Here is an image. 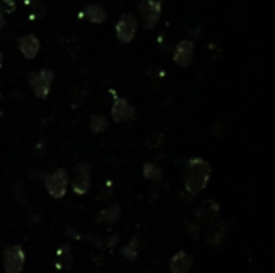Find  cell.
<instances>
[{"label":"cell","instance_id":"cb8c5ba5","mask_svg":"<svg viewBox=\"0 0 275 273\" xmlns=\"http://www.w3.org/2000/svg\"><path fill=\"white\" fill-rule=\"evenodd\" d=\"M0 119H2V109H0Z\"/></svg>","mask_w":275,"mask_h":273},{"label":"cell","instance_id":"5bb4252c","mask_svg":"<svg viewBox=\"0 0 275 273\" xmlns=\"http://www.w3.org/2000/svg\"><path fill=\"white\" fill-rule=\"evenodd\" d=\"M81 18H87L93 24H101L108 20V12L103 5L100 4H90L85 10L81 13Z\"/></svg>","mask_w":275,"mask_h":273},{"label":"cell","instance_id":"7a4b0ae2","mask_svg":"<svg viewBox=\"0 0 275 273\" xmlns=\"http://www.w3.org/2000/svg\"><path fill=\"white\" fill-rule=\"evenodd\" d=\"M41 180L44 183L47 193L50 195V198H53V199L65 198L68 187H69V172H68V169L60 167V169H57V171H53L50 174H44V175H41Z\"/></svg>","mask_w":275,"mask_h":273},{"label":"cell","instance_id":"ffe728a7","mask_svg":"<svg viewBox=\"0 0 275 273\" xmlns=\"http://www.w3.org/2000/svg\"><path fill=\"white\" fill-rule=\"evenodd\" d=\"M17 10V2L15 0H0V15L13 13Z\"/></svg>","mask_w":275,"mask_h":273},{"label":"cell","instance_id":"9a60e30c","mask_svg":"<svg viewBox=\"0 0 275 273\" xmlns=\"http://www.w3.org/2000/svg\"><path fill=\"white\" fill-rule=\"evenodd\" d=\"M121 217V206L119 204H111L103 207L101 211L97 214V222L101 225H114Z\"/></svg>","mask_w":275,"mask_h":273},{"label":"cell","instance_id":"8fae6325","mask_svg":"<svg viewBox=\"0 0 275 273\" xmlns=\"http://www.w3.org/2000/svg\"><path fill=\"white\" fill-rule=\"evenodd\" d=\"M227 235H229V227H227V223L214 222V223H211V228L206 233V243L213 249H221L225 244Z\"/></svg>","mask_w":275,"mask_h":273},{"label":"cell","instance_id":"7402d4cb","mask_svg":"<svg viewBox=\"0 0 275 273\" xmlns=\"http://www.w3.org/2000/svg\"><path fill=\"white\" fill-rule=\"evenodd\" d=\"M5 24H7L5 16H4V15H0V29H4V28H5Z\"/></svg>","mask_w":275,"mask_h":273},{"label":"cell","instance_id":"52a82bcc","mask_svg":"<svg viewBox=\"0 0 275 273\" xmlns=\"http://www.w3.org/2000/svg\"><path fill=\"white\" fill-rule=\"evenodd\" d=\"M137 28H139V21L135 18V15L130 12L124 13L116 24L117 40H121L122 44H130L137 34Z\"/></svg>","mask_w":275,"mask_h":273},{"label":"cell","instance_id":"2e32d148","mask_svg":"<svg viewBox=\"0 0 275 273\" xmlns=\"http://www.w3.org/2000/svg\"><path fill=\"white\" fill-rule=\"evenodd\" d=\"M73 263V254H71V247L68 244H61L57 252H55V267L58 270H66L71 267Z\"/></svg>","mask_w":275,"mask_h":273},{"label":"cell","instance_id":"30bf717a","mask_svg":"<svg viewBox=\"0 0 275 273\" xmlns=\"http://www.w3.org/2000/svg\"><path fill=\"white\" fill-rule=\"evenodd\" d=\"M193 53H195V44L192 40H182L174 47L172 52V58L179 68H188L193 61Z\"/></svg>","mask_w":275,"mask_h":273},{"label":"cell","instance_id":"e0dca14e","mask_svg":"<svg viewBox=\"0 0 275 273\" xmlns=\"http://www.w3.org/2000/svg\"><path fill=\"white\" fill-rule=\"evenodd\" d=\"M139 244H140V239L139 236H132L130 241L127 244H124L121 247V254L125 257L127 260H135L137 259V255H139Z\"/></svg>","mask_w":275,"mask_h":273},{"label":"cell","instance_id":"ba28073f","mask_svg":"<svg viewBox=\"0 0 275 273\" xmlns=\"http://www.w3.org/2000/svg\"><path fill=\"white\" fill-rule=\"evenodd\" d=\"M219 212H221V207L214 199H203L193 211L195 222L198 225L214 223V220L219 217Z\"/></svg>","mask_w":275,"mask_h":273},{"label":"cell","instance_id":"ac0fdd59","mask_svg":"<svg viewBox=\"0 0 275 273\" xmlns=\"http://www.w3.org/2000/svg\"><path fill=\"white\" fill-rule=\"evenodd\" d=\"M144 177L150 182H160L163 179V169L155 163L144 164Z\"/></svg>","mask_w":275,"mask_h":273},{"label":"cell","instance_id":"277c9868","mask_svg":"<svg viewBox=\"0 0 275 273\" xmlns=\"http://www.w3.org/2000/svg\"><path fill=\"white\" fill-rule=\"evenodd\" d=\"M2 263L5 273H21L26 265V252L23 246L13 244L7 247L2 254Z\"/></svg>","mask_w":275,"mask_h":273},{"label":"cell","instance_id":"3957f363","mask_svg":"<svg viewBox=\"0 0 275 273\" xmlns=\"http://www.w3.org/2000/svg\"><path fill=\"white\" fill-rule=\"evenodd\" d=\"M55 80V72L49 68H42L39 71H33L28 76V84L29 87L33 88L34 95L37 98L45 100L50 93L52 84Z\"/></svg>","mask_w":275,"mask_h":273},{"label":"cell","instance_id":"d6986e66","mask_svg":"<svg viewBox=\"0 0 275 273\" xmlns=\"http://www.w3.org/2000/svg\"><path fill=\"white\" fill-rule=\"evenodd\" d=\"M89 127L92 133H103L108 128V120L103 114H92Z\"/></svg>","mask_w":275,"mask_h":273},{"label":"cell","instance_id":"5b68a950","mask_svg":"<svg viewBox=\"0 0 275 273\" xmlns=\"http://www.w3.org/2000/svg\"><path fill=\"white\" fill-rule=\"evenodd\" d=\"M73 171H74V179L71 182V190L74 195L84 196L90 190L92 185V166L87 161H84V163H77Z\"/></svg>","mask_w":275,"mask_h":273},{"label":"cell","instance_id":"4fadbf2b","mask_svg":"<svg viewBox=\"0 0 275 273\" xmlns=\"http://www.w3.org/2000/svg\"><path fill=\"white\" fill-rule=\"evenodd\" d=\"M193 267V257L185 251H177L171 257L169 270L171 273H190Z\"/></svg>","mask_w":275,"mask_h":273},{"label":"cell","instance_id":"9c48e42d","mask_svg":"<svg viewBox=\"0 0 275 273\" xmlns=\"http://www.w3.org/2000/svg\"><path fill=\"white\" fill-rule=\"evenodd\" d=\"M114 95V101H113V106H111V117L114 122H129V120H133L137 116V111L133 108V104H130L125 98L122 96H117L114 93V90H111Z\"/></svg>","mask_w":275,"mask_h":273},{"label":"cell","instance_id":"8992f818","mask_svg":"<svg viewBox=\"0 0 275 273\" xmlns=\"http://www.w3.org/2000/svg\"><path fill=\"white\" fill-rule=\"evenodd\" d=\"M140 15L144 18V26L145 29L152 31L158 24L163 12V4L161 0H140L139 4Z\"/></svg>","mask_w":275,"mask_h":273},{"label":"cell","instance_id":"603a6c76","mask_svg":"<svg viewBox=\"0 0 275 273\" xmlns=\"http://www.w3.org/2000/svg\"><path fill=\"white\" fill-rule=\"evenodd\" d=\"M2 66H4V53L0 52V68H2Z\"/></svg>","mask_w":275,"mask_h":273},{"label":"cell","instance_id":"6da1fadb","mask_svg":"<svg viewBox=\"0 0 275 273\" xmlns=\"http://www.w3.org/2000/svg\"><path fill=\"white\" fill-rule=\"evenodd\" d=\"M211 179V164L203 158H192L185 164L184 185L190 196L198 195L208 187Z\"/></svg>","mask_w":275,"mask_h":273},{"label":"cell","instance_id":"44dd1931","mask_svg":"<svg viewBox=\"0 0 275 273\" xmlns=\"http://www.w3.org/2000/svg\"><path fill=\"white\" fill-rule=\"evenodd\" d=\"M185 227H187V231H188V235H190L192 239L198 238V235H200V225L196 223L195 220H187Z\"/></svg>","mask_w":275,"mask_h":273},{"label":"cell","instance_id":"7c38bea8","mask_svg":"<svg viewBox=\"0 0 275 273\" xmlns=\"http://www.w3.org/2000/svg\"><path fill=\"white\" fill-rule=\"evenodd\" d=\"M17 44H18V48H20L21 55L25 56L26 60L36 58L39 50H41V40H39L34 34H25V36H21L17 40Z\"/></svg>","mask_w":275,"mask_h":273}]
</instances>
